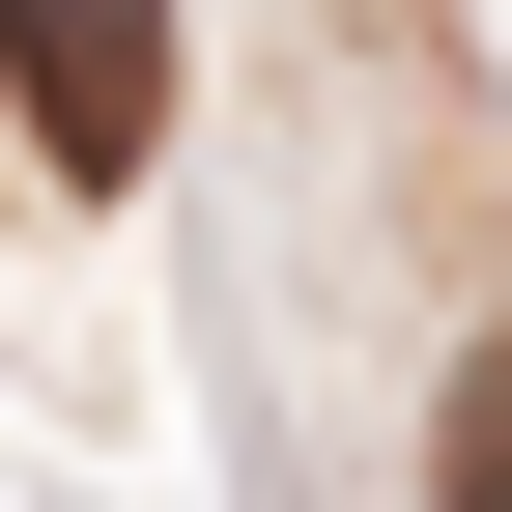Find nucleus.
<instances>
[{
	"label": "nucleus",
	"instance_id": "obj_1",
	"mask_svg": "<svg viewBox=\"0 0 512 512\" xmlns=\"http://www.w3.org/2000/svg\"><path fill=\"white\" fill-rule=\"evenodd\" d=\"M0 86H29V171H143L171 143V0H0Z\"/></svg>",
	"mask_w": 512,
	"mask_h": 512
},
{
	"label": "nucleus",
	"instance_id": "obj_2",
	"mask_svg": "<svg viewBox=\"0 0 512 512\" xmlns=\"http://www.w3.org/2000/svg\"><path fill=\"white\" fill-rule=\"evenodd\" d=\"M427 484H512V342L456 370V399H427Z\"/></svg>",
	"mask_w": 512,
	"mask_h": 512
}]
</instances>
